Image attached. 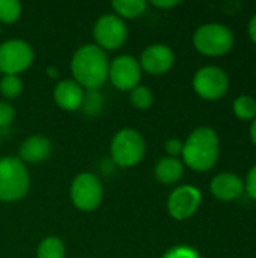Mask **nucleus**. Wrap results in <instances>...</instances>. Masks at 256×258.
I'll use <instances>...</instances> for the list:
<instances>
[{
	"label": "nucleus",
	"instance_id": "nucleus-9",
	"mask_svg": "<svg viewBox=\"0 0 256 258\" xmlns=\"http://www.w3.org/2000/svg\"><path fill=\"white\" fill-rule=\"evenodd\" d=\"M109 80L119 91H131L140 85L142 68L139 59L131 54L116 56L109 65Z\"/></svg>",
	"mask_w": 256,
	"mask_h": 258
},
{
	"label": "nucleus",
	"instance_id": "nucleus-11",
	"mask_svg": "<svg viewBox=\"0 0 256 258\" xmlns=\"http://www.w3.org/2000/svg\"><path fill=\"white\" fill-rule=\"evenodd\" d=\"M202 201V195L199 189L190 184H184L177 187L167 200V212L177 221H186L192 218Z\"/></svg>",
	"mask_w": 256,
	"mask_h": 258
},
{
	"label": "nucleus",
	"instance_id": "nucleus-7",
	"mask_svg": "<svg viewBox=\"0 0 256 258\" xmlns=\"http://www.w3.org/2000/svg\"><path fill=\"white\" fill-rule=\"evenodd\" d=\"M33 59L32 45L23 39H8L0 44V73L3 76H20L30 68Z\"/></svg>",
	"mask_w": 256,
	"mask_h": 258
},
{
	"label": "nucleus",
	"instance_id": "nucleus-4",
	"mask_svg": "<svg viewBox=\"0 0 256 258\" xmlns=\"http://www.w3.org/2000/svg\"><path fill=\"white\" fill-rule=\"evenodd\" d=\"M146 153L143 136L134 128H121L110 142L112 160L121 168H133L142 162Z\"/></svg>",
	"mask_w": 256,
	"mask_h": 258
},
{
	"label": "nucleus",
	"instance_id": "nucleus-6",
	"mask_svg": "<svg viewBox=\"0 0 256 258\" xmlns=\"http://www.w3.org/2000/svg\"><path fill=\"white\" fill-rule=\"evenodd\" d=\"M193 44L195 48L205 56H222L232 48L234 35L226 26L210 23L195 32Z\"/></svg>",
	"mask_w": 256,
	"mask_h": 258
},
{
	"label": "nucleus",
	"instance_id": "nucleus-23",
	"mask_svg": "<svg viewBox=\"0 0 256 258\" xmlns=\"http://www.w3.org/2000/svg\"><path fill=\"white\" fill-rule=\"evenodd\" d=\"M161 258H201V255L196 249H193L190 246L180 245V246H174V248L167 249Z\"/></svg>",
	"mask_w": 256,
	"mask_h": 258
},
{
	"label": "nucleus",
	"instance_id": "nucleus-15",
	"mask_svg": "<svg viewBox=\"0 0 256 258\" xmlns=\"http://www.w3.org/2000/svg\"><path fill=\"white\" fill-rule=\"evenodd\" d=\"M244 190V183L235 174L223 172L213 178L211 192L220 201H232L241 197Z\"/></svg>",
	"mask_w": 256,
	"mask_h": 258
},
{
	"label": "nucleus",
	"instance_id": "nucleus-25",
	"mask_svg": "<svg viewBox=\"0 0 256 258\" xmlns=\"http://www.w3.org/2000/svg\"><path fill=\"white\" fill-rule=\"evenodd\" d=\"M183 148H184V142H181V141L177 139V138L167 139L166 144H164V150H166V153H167L169 157L178 159V156L183 154Z\"/></svg>",
	"mask_w": 256,
	"mask_h": 258
},
{
	"label": "nucleus",
	"instance_id": "nucleus-1",
	"mask_svg": "<svg viewBox=\"0 0 256 258\" xmlns=\"http://www.w3.org/2000/svg\"><path fill=\"white\" fill-rule=\"evenodd\" d=\"M109 56L107 51L95 44L78 47L71 57L72 80L86 91H98L109 80Z\"/></svg>",
	"mask_w": 256,
	"mask_h": 258
},
{
	"label": "nucleus",
	"instance_id": "nucleus-3",
	"mask_svg": "<svg viewBox=\"0 0 256 258\" xmlns=\"http://www.w3.org/2000/svg\"><path fill=\"white\" fill-rule=\"evenodd\" d=\"M30 187V175L26 165L14 156L0 159V201L17 203Z\"/></svg>",
	"mask_w": 256,
	"mask_h": 258
},
{
	"label": "nucleus",
	"instance_id": "nucleus-27",
	"mask_svg": "<svg viewBox=\"0 0 256 258\" xmlns=\"http://www.w3.org/2000/svg\"><path fill=\"white\" fill-rule=\"evenodd\" d=\"M151 3H152V6H155L158 9H170V8H175L180 5L178 0H152Z\"/></svg>",
	"mask_w": 256,
	"mask_h": 258
},
{
	"label": "nucleus",
	"instance_id": "nucleus-28",
	"mask_svg": "<svg viewBox=\"0 0 256 258\" xmlns=\"http://www.w3.org/2000/svg\"><path fill=\"white\" fill-rule=\"evenodd\" d=\"M249 35H250V39L256 44V15L252 17V20L249 23Z\"/></svg>",
	"mask_w": 256,
	"mask_h": 258
},
{
	"label": "nucleus",
	"instance_id": "nucleus-29",
	"mask_svg": "<svg viewBox=\"0 0 256 258\" xmlns=\"http://www.w3.org/2000/svg\"><path fill=\"white\" fill-rule=\"evenodd\" d=\"M250 139L256 145V119L252 122V127H250Z\"/></svg>",
	"mask_w": 256,
	"mask_h": 258
},
{
	"label": "nucleus",
	"instance_id": "nucleus-17",
	"mask_svg": "<svg viewBox=\"0 0 256 258\" xmlns=\"http://www.w3.org/2000/svg\"><path fill=\"white\" fill-rule=\"evenodd\" d=\"M112 8L119 18L133 20L142 17L146 12L148 3L145 0H113Z\"/></svg>",
	"mask_w": 256,
	"mask_h": 258
},
{
	"label": "nucleus",
	"instance_id": "nucleus-8",
	"mask_svg": "<svg viewBox=\"0 0 256 258\" xmlns=\"http://www.w3.org/2000/svg\"><path fill=\"white\" fill-rule=\"evenodd\" d=\"M92 35L95 39V45H98L104 51H115L127 42L128 27L125 21L116 14H106L95 21Z\"/></svg>",
	"mask_w": 256,
	"mask_h": 258
},
{
	"label": "nucleus",
	"instance_id": "nucleus-22",
	"mask_svg": "<svg viewBox=\"0 0 256 258\" xmlns=\"http://www.w3.org/2000/svg\"><path fill=\"white\" fill-rule=\"evenodd\" d=\"M234 113L243 119V121H250L256 118V101L255 98L249 95H240L234 101Z\"/></svg>",
	"mask_w": 256,
	"mask_h": 258
},
{
	"label": "nucleus",
	"instance_id": "nucleus-18",
	"mask_svg": "<svg viewBox=\"0 0 256 258\" xmlns=\"http://www.w3.org/2000/svg\"><path fill=\"white\" fill-rule=\"evenodd\" d=\"M65 245L60 237L48 236L36 248V258H65Z\"/></svg>",
	"mask_w": 256,
	"mask_h": 258
},
{
	"label": "nucleus",
	"instance_id": "nucleus-10",
	"mask_svg": "<svg viewBox=\"0 0 256 258\" xmlns=\"http://www.w3.org/2000/svg\"><path fill=\"white\" fill-rule=\"evenodd\" d=\"M228 88L229 79L219 67H204L193 77V89L204 100H219Z\"/></svg>",
	"mask_w": 256,
	"mask_h": 258
},
{
	"label": "nucleus",
	"instance_id": "nucleus-26",
	"mask_svg": "<svg viewBox=\"0 0 256 258\" xmlns=\"http://www.w3.org/2000/svg\"><path fill=\"white\" fill-rule=\"evenodd\" d=\"M246 190L249 197L256 201V165L249 171L247 178H246Z\"/></svg>",
	"mask_w": 256,
	"mask_h": 258
},
{
	"label": "nucleus",
	"instance_id": "nucleus-31",
	"mask_svg": "<svg viewBox=\"0 0 256 258\" xmlns=\"http://www.w3.org/2000/svg\"><path fill=\"white\" fill-rule=\"evenodd\" d=\"M0 142H2V136H0Z\"/></svg>",
	"mask_w": 256,
	"mask_h": 258
},
{
	"label": "nucleus",
	"instance_id": "nucleus-2",
	"mask_svg": "<svg viewBox=\"0 0 256 258\" xmlns=\"http://www.w3.org/2000/svg\"><path fill=\"white\" fill-rule=\"evenodd\" d=\"M219 138L210 127H199L190 133L183 148V160L190 169L205 172L211 169L219 159Z\"/></svg>",
	"mask_w": 256,
	"mask_h": 258
},
{
	"label": "nucleus",
	"instance_id": "nucleus-13",
	"mask_svg": "<svg viewBox=\"0 0 256 258\" xmlns=\"http://www.w3.org/2000/svg\"><path fill=\"white\" fill-rule=\"evenodd\" d=\"M84 97H86L84 89L72 79L59 80L53 91L54 103L57 104L59 109L65 112H75L81 109L84 103Z\"/></svg>",
	"mask_w": 256,
	"mask_h": 258
},
{
	"label": "nucleus",
	"instance_id": "nucleus-5",
	"mask_svg": "<svg viewBox=\"0 0 256 258\" xmlns=\"http://www.w3.org/2000/svg\"><path fill=\"white\" fill-rule=\"evenodd\" d=\"M104 187L100 178L92 172L78 174L69 186V198L80 212H94L101 206Z\"/></svg>",
	"mask_w": 256,
	"mask_h": 258
},
{
	"label": "nucleus",
	"instance_id": "nucleus-20",
	"mask_svg": "<svg viewBox=\"0 0 256 258\" xmlns=\"http://www.w3.org/2000/svg\"><path fill=\"white\" fill-rule=\"evenodd\" d=\"M23 80L20 76H2L0 79V94L6 100H15L23 94Z\"/></svg>",
	"mask_w": 256,
	"mask_h": 258
},
{
	"label": "nucleus",
	"instance_id": "nucleus-12",
	"mask_svg": "<svg viewBox=\"0 0 256 258\" xmlns=\"http://www.w3.org/2000/svg\"><path fill=\"white\" fill-rule=\"evenodd\" d=\"M175 62V54L170 47L164 44H151L148 45L139 59L142 71L151 76H161L167 73Z\"/></svg>",
	"mask_w": 256,
	"mask_h": 258
},
{
	"label": "nucleus",
	"instance_id": "nucleus-24",
	"mask_svg": "<svg viewBox=\"0 0 256 258\" xmlns=\"http://www.w3.org/2000/svg\"><path fill=\"white\" fill-rule=\"evenodd\" d=\"M15 119V110L8 101H0V128L9 127Z\"/></svg>",
	"mask_w": 256,
	"mask_h": 258
},
{
	"label": "nucleus",
	"instance_id": "nucleus-19",
	"mask_svg": "<svg viewBox=\"0 0 256 258\" xmlns=\"http://www.w3.org/2000/svg\"><path fill=\"white\" fill-rule=\"evenodd\" d=\"M130 103L137 110H148L154 103V94L149 88L139 85L130 91Z\"/></svg>",
	"mask_w": 256,
	"mask_h": 258
},
{
	"label": "nucleus",
	"instance_id": "nucleus-30",
	"mask_svg": "<svg viewBox=\"0 0 256 258\" xmlns=\"http://www.w3.org/2000/svg\"><path fill=\"white\" fill-rule=\"evenodd\" d=\"M0 32H2V24H0Z\"/></svg>",
	"mask_w": 256,
	"mask_h": 258
},
{
	"label": "nucleus",
	"instance_id": "nucleus-14",
	"mask_svg": "<svg viewBox=\"0 0 256 258\" xmlns=\"http://www.w3.org/2000/svg\"><path fill=\"white\" fill-rule=\"evenodd\" d=\"M51 141L42 135H32L24 139L18 150V159L26 163H41L45 162L51 154Z\"/></svg>",
	"mask_w": 256,
	"mask_h": 258
},
{
	"label": "nucleus",
	"instance_id": "nucleus-21",
	"mask_svg": "<svg viewBox=\"0 0 256 258\" xmlns=\"http://www.w3.org/2000/svg\"><path fill=\"white\" fill-rule=\"evenodd\" d=\"M21 14L23 6L18 0H0V24H14Z\"/></svg>",
	"mask_w": 256,
	"mask_h": 258
},
{
	"label": "nucleus",
	"instance_id": "nucleus-16",
	"mask_svg": "<svg viewBox=\"0 0 256 258\" xmlns=\"http://www.w3.org/2000/svg\"><path fill=\"white\" fill-rule=\"evenodd\" d=\"M184 174V163L180 159L175 157H163L155 163L154 168V175L155 178L166 186L175 184L177 181H180V178Z\"/></svg>",
	"mask_w": 256,
	"mask_h": 258
}]
</instances>
